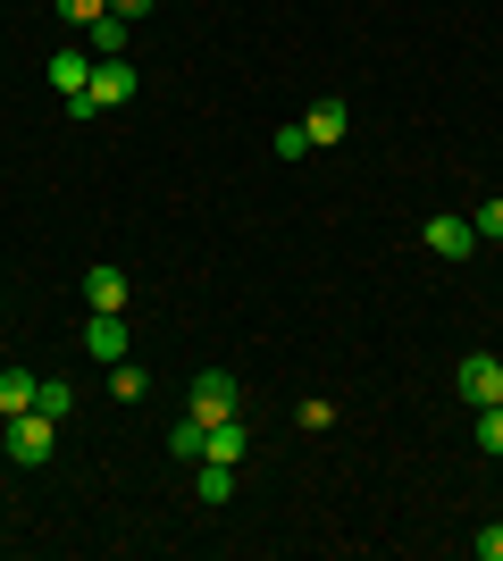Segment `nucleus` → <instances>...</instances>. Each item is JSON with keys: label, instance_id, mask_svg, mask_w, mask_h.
Masks as SVG:
<instances>
[{"label": "nucleus", "instance_id": "21", "mask_svg": "<svg viewBox=\"0 0 503 561\" xmlns=\"http://www.w3.org/2000/svg\"><path fill=\"white\" fill-rule=\"evenodd\" d=\"M470 227H479V243H503V202H479V210H470Z\"/></svg>", "mask_w": 503, "mask_h": 561}, {"label": "nucleus", "instance_id": "20", "mask_svg": "<svg viewBox=\"0 0 503 561\" xmlns=\"http://www.w3.org/2000/svg\"><path fill=\"white\" fill-rule=\"evenodd\" d=\"M50 9H59L68 25H93V18H110V0H50Z\"/></svg>", "mask_w": 503, "mask_h": 561}, {"label": "nucleus", "instance_id": "23", "mask_svg": "<svg viewBox=\"0 0 503 561\" xmlns=\"http://www.w3.org/2000/svg\"><path fill=\"white\" fill-rule=\"evenodd\" d=\"M110 9H118V18L135 25V18H151V9H160V0H110Z\"/></svg>", "mask_w": 503, "mask_h": 561}, {"label": "nucleus", "instance_id": "4", "mask_svg": "<svg viewBox=\"0 0 503 561\" xmlns=\"http://www.w3.org/2000/svg\"><path fill=\"white\" fill-rule=\"evenodd\" d=\"M420 243H428L436 260H470V252H479V227H470L461 210H436L428 227H420Z\"/></svg>", "mask_w": 503, "mask_h": 561}, {"label": "nucleus", "instance_id": "11", "mask_svg": "<svg viewBox=\"0 0 503 561\" xmlns=\"http://www.w3.org/2000/svg\"><path fill=\"white\" fill-rule=\"evenodd\" d=\"M243 453H252V427H243V411H236V420L210 427V453H202V461H243Z\"/></svg>", "mask_w": 503, "mask_h": 561}, {"label": "nucleus", "instance_id": "22", "mask_svg": "<svg viewBox=\"0 0 503 561\" xmlns=\"http://www.w3.org/2000/svg\"><path fill=\"white\" fill-rule=\"evenodd\" d=\"M470 553H479V561H503V519H495V528H479V537H470Z\"/></svg>", "mask_w": 503, "mask_h": 561}, {"label": "nucleus", "instance_id": "10", "mask_svg": "<svg viewBox=\"0 0 503 561\" xmlns=\"http://www.w3.org/2000/svg\"><path fill=\"white\" fill-rule=\"evenodd\" d=\"M193 494H202V503H227V494H236V461H193Z\"/></svg>", "mask_w": 503, "mask_h": 561}, {"label": "nucleus", "instance_id": "6", "mask_svg": "<svg viewBox=\"0 0 503 561\" xmlns=\"http://www.w3.org/2000/svg\"><path fill=\"white\" fill-rule=\"evenodd\" d=\"M454 394L479 402V411H487V402H503V360H495V352H470V360L454 369Z\"/></svg>", "mask_w": 503, "mask_h": 561}, {"label": "nucleus", "instance_id": "15", "mask_svg": "<svg viewBox=\"0 0 503 561\" xmlns=\"http://www.w3.org/2000/svg\"><path fill=\"white\" fill-rule=\"evenodd\" d=\"M168 453H176V461H202V453H210V427H202V420L185 411V420L168 427Z\"/></svg>", "mask_w": 503, "mask_h": 561}, {"label": "nucleus", "instance_id": "19", "mask_svg": "<svg viewBox=\"0 0 503 561\" xmlns=\"http://www.w3.org/2000/svg\"><path fill=\"white\" fill-rule=\"evenodd\" d=\"M479 453H495V461H503V402H487V411H479Z\"/></svg>", "mask_w": 503, "mask_h": 561}, {"label": "nucleus", "instance_id": "5", "mask_svg": "<svg viewBox=\"0 0 503 561\" xmlns=\"http://www.w3.org/2000/svg\"><path fill=\"white\" fill-rule=\"evenodd\" d=\"M302 135H311L319 151H335V142L353 135V101H344V93H319L311 110H302Z\"/></svg>", "mask_w": 503, "mask_h": 561}, {"label": "nucleus", "instance_id": "14", "mask_svg": "<svg viewBox=\"0 0 503 561\" xmlns=\"http://www.w3.org/2000/svg\"><path fill=\"white\" fill-rule=\"evenodd\" d=\"M144 394H151L144 360H110V402H144Z\"/></svg>", "mask_w": 503, "mask_h": 561}, {"label": "nucleus", "instance_id": "8", "mask_svg": "<svg viewBox=\"0 0 503 561\" xmlns=\"http://www.w3.org/2000/svg\"><path fill=\"white\" fill-rule=\"evenodd\" d=\"M84 84H93V50H50V93L84 101Z\"/></svg>", "mask_w": 503, "mask_h": 561}, {"label": "nucleus", "instance_id": "9", "mask_svg": "<svg viewBox=\"0 0 503 561\" xmlns=\"http://www.w3.org/2000/svg\"><path fill=\"white\" fill-rule=\"evenodd\" d=\"M126 294H135L126 268H84V310H126Z\"/></svg>", "mask_w": 503, "mask_h": 561}, {"label": "nucleus", "instance_id": "2", "mask_svg": "<svg viewBox=\"0 0 503 561\" xmlns=\"http://www.w3.org/2000/svg\"><path fill=\"white\" fill-rule=\"evenodd\" d=\"M0 436H9V461H18V469H43L59 420H50V411H18V420H0Z\"/></svg>", "mask_w": 503, "mask_h": 561}, {"label": "nucleus", "instance_id": "17", "mask_svg": "<svg viewBox=\"0 0 503 561\" xmlns=\"http://www.w3.org/2000/svg\"><path fill=\"white\" fill-rule=\"evenodd\" d=\"M294 427H302V436H328V427H335V402H294Z\"/></svg>", "mask_w": 503, "mask_h": 561}, {"label": "nucleus", "instance_id": "16", "mask_svg": "<svg viewBox=\"0 0 503 561\" xmlns=\"http://www.w3.org/2000/svg\"><path fill=\"white\" fill-rule=\"evenodd\" d=\"M34 411L68 420V411H76V386H68V377H43V386H34Z\"/></svg>", "mask_w": 503, "mask_h": 561}, {"label": "nucleus", "instance_id": "13", "mask_svg": "<svg viewBox=\"0 0 503 561\" xmlns=\"http://www.w3.org/2000/svg\"><path fill=\"white\" fill-rule=\"evenodd\" d=\"M34 386H43L34 369H0V420H18V411H34Z\"/></svg>", "mask_w": 503, "mask_h": 561}, {"label": "nucleus", "instance_id": "12", "mask_svg": "<svg viewBox=\"0 0 503 561\" xmlns=\"http://www.w3.org/2000/svg\"><path fill=\"white\" fill-rule=\"evenodd\" d=\"M84 50H93V59H126V18H118V9L84 25Z\"/></svg>", "mask_w": 503, "mask_h": 561}, {"label": "nucleus", "instance_id": "3", "mask_svg": "<svg viewBox=\"0 0 503 561\" xmlns=\"http://www.w3.org/2000/svg\"><path fill=\"white\" fill-rule=\"evenodd\" d=\"M236 377H227V369H202V377H193V394H185V411H193V420H202V427H218V420H236Z\"/></svg>", "mask_w": 503, "mask_h": 561}, {"label": "nucleus", "instance_id": "24", "mask_svg": "<svg viewBox=\"0 0 503 561\" xmlns=\"http://www.w3.org/2000/svg\"><path fill=\"white\" fill-rule=\"evenodd\" d=\"M0 461H9V436H0Z\"/></svg>", "mask_w": 503, "mask_h": 561}, {"label": "nucleus", "instance_id": "18", "mask_svg": "<svg viewBox=\"0 0 503 561\" xmlns=\"http://www.w3.org/2000/svg\"><path fill=\"white\" fill-rule=\"evenodd\" d=\"M268 151H277V160H302V151H311V135H302V117H294V126H277V135H268Z\"/></svg>", "mask_w": 503, "mask_h": 561}, {"label": "nucleus", "instance_id": "1", "mask_svg": "<svg viewBox=\"0 0 503 561\" xmlns=\"http://www.w3.org/2000/svg\"><path fill=\"white\" fill-rule=\"evenodd\" d=\"M135 84H144V76L126 68V59H93V84H84V101H68V117H101V110H126V101H135Z\"/></svg>", "mask_w": 503, "mask_h": 561}, {"label": "nucleus", "instance_id": "7", "mask_svg": "<svg viewBox=\"0 0 503 561\" xmlns=\"http://www.w3.org/2000/svg\"><path fill=\"white\" fill-rule=\"evenodd\" d=\"M126 344H135V335H126V310H93V319H84V352H93L101 369L126 360Z\"/></svg>", "mask_w": 503, "mask_h": 561}]
</instances>
